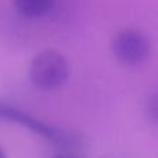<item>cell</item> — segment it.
I'll use <instances>...</instances> for the list:
<instances>
[{
  "label": "cell",
  "mask_w": 158,
  "mask_h": 158,
  "mask_svg": "<svg viewBox=\"0 0 158 158\" xmlns=\"http://www.w3.org/2000/svg\"><path fill=\"white\" fill-rule=\"evenodd\" d=\"M68 77V60L57 50H43L31 61L29 78L32 83L40 89H56L67 82Z\"/></svg>",
  "instance_id": "1"
},
{
  "label": "cell",
  "mask_w": 158,
  "mask_h": 158,
  "mask_svg": "<svg viewBox=\"0 0 158 158\" xmlns=\"http://www.w3.org/2000/svg\"><path fill=\"white\" fill-rule=\"evenodd\" d=\"M0 158H7V157H6V153L3 151L2 147H0Z\"/></svg>",
  "instance_id": "7"
},
{
  "label": "cell",
  "mask_w": 158,
  "mask_h": 158,
  "mask_svg": "<svg viewBox=\"0 0 158 158\" xmlns=\"http://www.w3.org/2000/svg\"><path fill=\"white\" fill-rule=\"evenodd\" d=\"M52 158H79V157L74 156V154H69V153H60V154H56V156H53Z\"/></svg>",
  "instance_id": "6"
},
{
  "label": "cell",
  "mask_w": 158,
  "mask_h": 158,
  "mask_svg": "<svg viewBox=\"0 0 158 158\" xmlns=\"http://www.w3.org/2000/svg\"><path fill=\"white\" fill-rule=\"evenodd\" d=\"M146 114L148 119L153 123L158 125V93H154L153 96L147 98L146 101Z\"/></svg>",
  "instance_id": "5"
},
{
  "label": "cell",
  "mask_w": 158,
  "mask_h": 158,
  "mask_svg": "<svg viewBox=\"0 0 158 158\" xmlns=\"http://www.w3.org/2000/svg\"><path fill=\"white\" fill-rule=\"evenodd\" d=\"M111 47L115 58L126 65L142 63L150 52V43L146 35L131 28L119 31L112 40Z\"/></svg>",
  "instance_id": "3"
},
{
  "label": "cell",
  "mask_w": 158,
  "mask_h": 158,
  "mask_svg": "<svg viewBox=\"0 0 158 158\" xmlns=\"http://www.w3.org/2000/svg\"><path fill=\"white\" fill-rule=\"evenodd\" d=\"M53 0H14V7L28 18H39L50 10Z\"/></svg>",
  "instance_id": "4"
},
{
  "label": "cell",
  "mask_w": 158,
  "mask_h": 158,
  "mask_svg": "<svg viewBox=\"0 0 158 158\" xmlns=\"http://www.w3.org/2000/svg\"><path fill=\"white\" fill-rule=\"evenodd\" d=\"M0 119H7V121H13V122L21 123L22 126L33 131L35 133L43 136L44 139L50 140V142L60 144L63 147H72V146H79V137H77L75 135H71L68 132H63L58 129L53 128L50 125H46L42 121L33 118L32 115L27 114V112L17 110L14 107L8 106V104H3L0 103Z\"/></svg>",
  "instance_id": "2"
}]
</instances>
